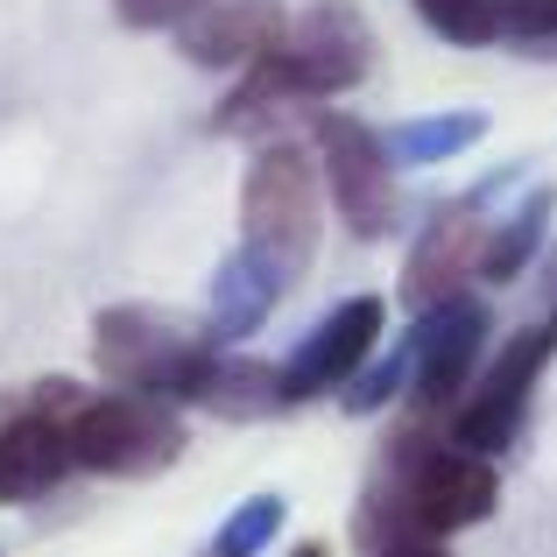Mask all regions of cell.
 Segmentation results:
<instances>
[{"label":"cell","instance_id":"obj_1","mask_svg":"<svg viewBox=\"0 0 557 557\" xmlns=\"http://www.w3.org/2000/svg\"><path fill=\"white\" fill-rule=\"evenodd\" d=\"M318 170L297 141H269V149L247 163V190H240V255L255 269L275 275V289H289L304 269H311L318 247Z\"/></svg>","mask_w":557,"mask_h":557},{"label":"cell","instance_id":"obj_2","mask_svg":"<svg viewBox=\"0 0 557 557\" xmlns=\"http://www.w3.org/2000/svg\"><path fill=\"white\" fill-rule=\"evenodd\" d=\"M205 354H212V332H198L177 311H156V304H121V311H99L92 325L99 374L121 381L127 395H156V403H184Z\"/></svg>","mask_w":557,"mask_h":557},{"label":"cell","instance_id":"obj_3","mask_svg":"<svg viewBox=\"0 0 557 557\" xmlns=\"http://www.w3.org/2000/svg\"><path fill=\"white\" fill-rule=\"evenodd\" d=\"M71 451H78L85 473L141 480V473H163L184 451V423L156 395H85L71 409Z\"/></svg>","mask_w":557,"mask_h":557},{"label":"cell","instance_id":"obj_4","mask_svg":"<svg viewBox=\"0 0 557 557\" xmlns=\"http://www.w3.org/2000/svg\"><path fill=\"white\" fill-rule=\"evenodd\" d=\"M85 395L71 381L36 388L8 423H0V502H42L50 487H64V473H78V451H71V409Z\"/></svg>","mask_w":557,"mask_h":557},{"label":"cell","instance_id":"obj_5","mask_svg":"<svg viewBox=\"0 0 557 557\" xmlns=\"http://www.w3.org/2000/svg\"><path fill=\"white\" fill-rule=\"evenodd\" d=\"M318 156H325V184H332V205L346 212V226L360 240L388 233V219H395L388 141L368 121H354V113H318Z\"/></svg>","mask_w":557,"mask_h":557},{"label":"cell","instance_id":"obj_6","mask_svg":"<svg viewBox=\"0 0 557 557\" xmlns=\"http://www.w3.org/2000/svg\"><path fill=\"white\" fill-rule=\"evenodd\" d=\"M381 325H388V304H381V297L339 304V311H332L325 325H318L311 339L289 354V368H283V403H311V395L346 388V381L368 368V354L381 346Z\"/></svg>","mask_w":557,"mask_h":557},{"label":"cell","instance_id":"obj_7","mask_svg":"<svg viewBox=\"0 0 557 557\" xmlns=\"http://www.w3.org/2000/svg\"><path fill=\"white\" fill-rule=\"evenodd\" d=\"M550 354H557V325H536V332H522V339H508V354L487 368L480 395L459 409V445L466 451H502L508 437L522 431L530 388H536V374H544Z\"/></svg>","mask_w":557,"mask_h":557},{"label":"cell","instance_id":"obj_8","mask_svg":"<svg viewBox=\"0 0 557 557\" xmlns=\"http://www.w3.org/2000/svg\"><path fill=\"white\" fill-rule=\"evenodd\" d=\"M494 494H502L494 466L480 459V451H466V445L423 451V459L409 466V522H417L423 536H451V530L487 522L494 516Z\"/></svg>","mask_w":557,"mask_h":557},{"label":"cell","instance_id":"obj_9","mask_svg":"<svg viewBox=\"0 0 557 557\" xmlns=\"http://www.w3.org/2000/svg\"><path fill=\"white\" fill-rule=\"evenodd\" d=\"M283 42V14L275 0H198V8L177 22V50L205 71H233L255 64Z\"/></svg>","mask_w":557,"mask_h":557},{"label":"cell","instance_id":"obj_10","mask_svg":"<svg viewBox=\"0 0 557 557\" xmlns=\"http://www.w3.org/2000/svg\"><path fill=\"white\" fill-rule=\"evenodd\" d=\"M480 255H487V233H480V212L473 205H451V212H437L431 226H423L417 255H409V304L417 311H437V304H451V289L466 283V275L480 269Z\"/></svg>","mask_w":557,"mask_h":557},{"label":"cell","instance_id":"obj_11","mask_svg":"<svg viewBox=\"0 0 557 557\" xmlns=\"http://www.w3.org/2000/svg\"><path fill=\"white\" fill-rule=\"evenodd\" d=\"M480 339H487V311H480V304L451 297V304H437V311H423V332H417V395L431 409L451 403V395L466 388Z\"/></svg>","mask_w":557,"mask_h":557},{"label":"cell","instance_id":"obj_12","mask_svg":"<svg viewBox=\"0 0 557 557\" xmlns=\"http://www.w3.org/2000/svg\"><path fill=\"white\" fill-rule=\"evenodd\" d=\"M184 403H205L212 417H261V409L283 403V374L261 368V360H240V354H219L212 346Z\"/></svg>","mask_w":557,"mask_h":557},{"label":"cell","instance_id":"obj_13","mask_svg":"<svg viewBox=\"0 0 557 557\" xmlns=\"http://www.w3.org/2000/svg\"><path fill=\"white\" fill-rule=\"evenodd\" d=\"M275 297H283V289H275V275L255 269L247 255H233L226 275H219V289H212V346H219V339H240V332H255L261 318H269Z\"/></svg>","mask_w":557,"mask_h":557},{"label":"cell","instance_id":"obj_14","mask_svg":"<svg viewBox=\"0 0 557 557\" xmlns=\"http://www.w3.org/2000/svg\"><path fill=\"white\" fill-rule=\"evenodd\" d=\"M480 127H487L480 113H437V121H409V127H395V135H388V156H395V163H445V156L473 149Z\"/></svg>","mask_w":557,"mask_h":557},{"label":"cell","instance_id":"obj_15","mask_svg":"<svg viewBox=\"0 0 557 557\" xmlns=\"http://www.w3.org/2000/svg\"><path fill=\"white\" fill-rule=\"evenodd\" d=\"M544 219H550V190H536V198L487 240V255H480V275H487V283H516L522 261H530L536 240H544Z\"/></svg>","mask_w":557,"mask_h":557},{"label":"cell","instance_id":"obj_16","mask_svg":"<svg viewBox=\"0 0 557 557\" xmlns=\"http://www.w3.org/2000/svg\"><path fill=\"white\" fill-rule=\"evenodd\" d=\"M417 14L437 28L445 42H494L502 36V0H417Z\"/></svg>","mask_w":557,"mask_h":557},{"label":"cell","instance_id":"obj_17","mask_svg":"<svg viewBox=\"0 0 557 557\" xmlns=\"http://www.w3.org/2000/svg\"><path fill=\"white\" fill-rule=\"evenodd\" d=\"M283 530V502H275V494H261V502H247L240 516L226 522V530H219V557H255V544H269V536Z\"/></svg>","mask_w":557,"mask_h":557},{"label":"cell","instance_id":"obj_18","mask_svg":"<svg viewBox=\"0 0 557 557\" xmlns=\"http://www.w3.org/2000/svg\"><path fill=\"white\" fill-rule=\"evenodd\" d=\"M502 36L530 42V50H557V0H502Z\"/></svg>","mask_w":557,"mask_h":557},{"label":"cell","instance_id":"obj_19","mask_svg":"<svg viewBox=\"0 0 557 557\" xmlns=\"http://www.w3.org/2000/svg\"><path fill=\"white\" fill-rule=\"evenodd\" d=\"M190 8H198V0H113V14H121L127 28H177Z\"/></svg>","mask_w":557,"mask_h":557},{"label":"cell","instance_id":"obj_20","mask_svg":"<svg viewBox=\"0 0 557 557\" xmlns=\"http://www.w3.org/2000/svg\"><path fill=\"white\" fill-rule=\"evenodd\" d=\"M395 374H403V360H388V368H381V374H368V388H354V395H346V403H354V409H374L381 395H395Z\"/></svg>","mask_w":557,"mask_h":557},{"label":"cell","instance_id":"obj_21","mask_svg":"<svg viewBox=\"0 0 557 557\" xmlns=\"http://www.w3.org/2000/svg\"><path fill=\"white\" fill-rule=\"evenodd\" d=\"M388 557H451L437 536H403V544H388Z\"/></svg>","mask_w":557,"mask_h":557},{"label":"cell","instance_id":"obj_22","mask_svg":"<svg viewBox=\"0 0 557 557\" xmlns=\"http://www.w3.org/2000/svg\"><path fill=\"white\" fill-rule=\"evenodd\" d=\"M289 557H325V550H318V544H297V550H289Z\"/></svg>","mask_w":557,"mask_h":557},{"label":"cell","instance_id":"obj_23","mask_svg":"<svg viewBox=\"0 0 557 557\" xmlns=\"http://www.w3.org/2000/svg\"><path fill=\"white\" fill-rule=\"evenodd\" d=\"M550 325H557V318H550Z\"/></svg>","mask_w":557,"mask_h":557},{"label":"cell","instance_id":"obj_24","mask_svg":"<svg viewBox=\"0 0 557 557\" xmlns=\"http://www.w3.org/2000/svg\"><path fill=\"white\" fill-rule=\"evenodd\" d=\"M212 557H219V550H212Z\"/></svg>","mask_w":557,"mask_h":557}]
</instances>
